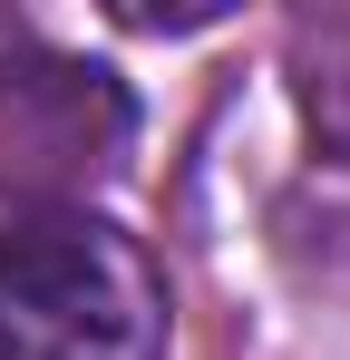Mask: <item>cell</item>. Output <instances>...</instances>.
Instances as JSON below:
<instances>
[{
    "instance_id": "6da1fadb",
    "label": "cell",
    "mask_w": 350,
    "mask_h": 360,
    "mask_svg": "<svg viewBox=\"0 0 350 360\" xmlns=\"http://www.w3.org/2000/svg\"><path fill=\"white\" fill-rule=\"evenodd\" d=\"M0 360H166V273L88 205L0 214Z\"/></svg>"
},
{
    "instance_id": "7a4b0ae2",
    "label": "cell",
    "mask_w": 350,
    "mask_h": 360,
    "mask_svg": "<svg viewBox=\"0 0 350 360\" xmlns=\"http://www.w3.org/2000/svg\"><path fill=\"white\" fill-rule=\"evenodd\" d=\"M136 146V98L98 59H58V49H10L0 59V176L20 185V205H78L88 185H108Z\"/></svg>"
},
{
    "instance_id": "3957f363",
    "label": "cell",
    "mask_w": 350,
    "mask_h": 360,
    "mask_svg": "<svg viewBox=\"0 0 350 360\" xmlns=\"http://www.w3.org/2000/svg\"><path fill=\"white\" fill-rule=\"evenodd\" d=\"M283 78H292V108H302V136H311L331 166H350V0L292 10Z\"/></svg>"
}]
</instances>
